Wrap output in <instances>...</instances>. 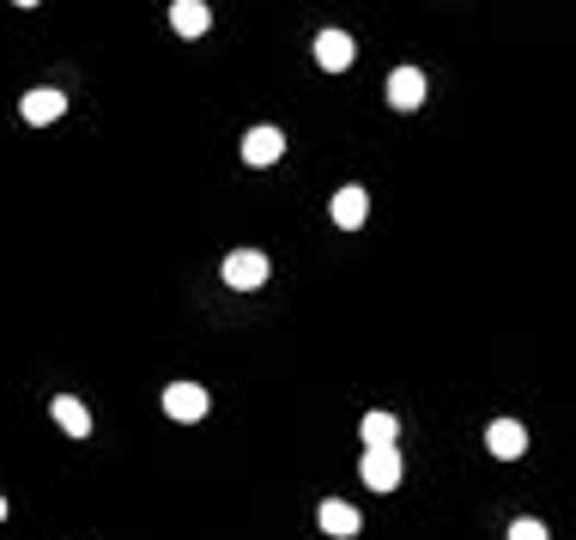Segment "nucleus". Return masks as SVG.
Returning a JSON list of instances; mask_svg holds the SVG:
<instances>
[{
	"mask_svg": "<svg viewBox=\"0 0 576 540\" xmlns=\"http://www.w3.org/2000/svg\"><path fill=\"white\" fill-rule=\"evenodd\" d=\"M0 522H7V498H0Z\"/></svg>",
	"mask_w": 576,
	"mask_h": 540,
	"instance_id": "nucleus-15",
	"label": "nucleus"
},
{
	"mask_svg": "<svg viewBox=\"0 0 576 540\" xmlns=\"http://www.w3.org/2000/svg\"><path fill=\"white\" fill-rule=\"evenodd\" d=\"M49 413H55V425H61L67 437H92V407H85L79 395H55Z\"/></svg>",
	"mask_w": 576,
	"mask_h": 540,
	"instance_id": "nucleus-11",
	"label": "nucleus"
},
{
	"mask_svg": "<svg viewBox=\"0 0 576 540\" xmlns=\"http://www.w3.org/2000/svg\"><path fill=\"white\" fill-rule=\"evenodd\" d=\"M267 274H274L267 250H231V255H224V267H219V279H224L231 291H262Z\"/></svg>",
	"mask_w": 576,
	"mask_h": 540,
	"instance_id": "nucleus-1",
	"label": "nucleus"
},
{
	"mask_svg": "<svg viewBox=\"0 0 576 540\" xmlns=\"http://www.w3.org/2000/svg\"><path fill=\"white\" fill-rule=\"evenodd\" d=\"M61 110H67V97L55 92V85H37V92L19 97V116H25L31 128H49V122H61Z\"/></svg>",
	"mask_w": 576,
	"mask_h": 540,
	"instance_id": "nucleus-8",
	"label": "nucleus"
},
{
	"mask_svg": "<svg viewBox=\"0 0 576 540\" xmlns=\"http://www.w3.org/2000/svg\"><path fill=\"white\" fill-rule=\"evenodd\" d=\"M327 219L341 225V231H358V225L370 219V195H365V188H358V183H346L341 195L327 200Z\"/></svg>",
	"mask_w": 576,
	"mask_h": 540,
	"instance_id": "nucleus-7",
	"label": "nucleus"
},
{
	"mask_svg": "<svg viewBox=\"0 0 576 540\" xmlns=\"http://www.w3.org/2000/svg\"><path fill=\"white\" fill-rule=\"evenodd\" d=\"M315 522H322V535H334V540H353L358 528H365V516H358L346 498H327L322 510H315Z\"/></svg>",
	"mask_w": 576,
	"mask_h": 540,
	"instance_id": "nucleus-10",
	"label": "nucleus"
},
{
	"mask_svg": "<svg viewBox=\"0 0 576 540\" xmlns=\"http://www.w3.org/2000/svg\"><path fill=\"white\" fill-rule=\"evenodd\" d=\"M510 540H552V535H546V522H534V516H516V522H510Z\"/></svg>",
	"mask_w": 576,
	"mask_h": 540,
	"instance_id": "nucleus-14",
	"label": "nucleus"
},
{
	"mask_svg": "<svg viewBox=\"0 0 576 540\" xmlns=\"http://www.w3.org/2000/svg\"><path fill=\"white\" fill-rule=\"evenodd\" d=\"M207 389H200V382H171V389H164V413H171L176 425H195V420H207Z\"/></svg>",
	"mask_w": 576,
	"mask_h": 540,
	"instance_id": "nucleus-3",
	"label": "nucleus"
},
{
	"mask_svg": "<svg viewBox=\"0 0 576 540\" xmlns=\"http://www.w3.org/2000/svg\"><path fill=\"white\" fill-rule=\"evenodd\" d=\"M358 432H365V449H377V444H394V437H401V420H394V413H365Z\"/></svg>",
	"mask_w": 576,
	"mask_h": 540,
	"instance_id": "nucleus-13",
	"label": "nucleus"
},
{
	"mask_svg": "<svg viewBox=\"0 0 576 540\" xmlns=\"http://www.w3.org/2000/svg\"><path fill=\"white\" fill-rule=\"evenodd\" d=\"M358 474H365V486H370V492H394V486H401V449H394V444L365 449Z\"/></svg>",
	"mask_w": 576,
	"mask_h": 540,
	"instance_id": "nucleus-2",
	"label": "nucleus"
},
{
	"mask_svg": "<svg viewBox=\"0 0 576 540\" xmlns=\"http://www.w3.org/2000/svg\"><path fill=\"white\" fill-rule=\"evenodd\" d=\"M315 67H322V73H346V67L358 61V49H353V37H346V31H315Z\"/></svg>",
	"mask_w": 576,
	"mask_h": 540,
	"instance_id": "nucleus-5",
	"label": "nucleus"
},
{
	"mask_svg": "<svg viewBox=\"0 0 576 540\" xmlns=\"http://www.w3.org/2000/svg\"><path fill=\"white\" fill-rule=\"evenodd\" d=\"M286 159V134L279 128H250L243 134V164H255V171H267V164Z\"/></svg>",
	"mask_w": 576,
	"mask_h": 540,
	"instance_id": "nucleus-6",
	"label": "nucleus"
},
{
	"mask_svg": "<svg viewBox=\"0 0 576 540\" xmlns=\"http://www.w3.org/2000/svg\"><path fill=\"white\" fill-rule=\"evenodd\" d=\"M207 25H212L207 0H171V31H176V37H200Z\"/></svg>",
	"mask_w": 576,
	"mask_h": 540,
	"instance_id": "nucleus-12",
	"label": "nucleus"
},
{
	"mask_svg": "<svg viewBox=\"0 0 576 540\" xmlns=\"http://www.w3.org/2000/svg\"><path fill=\"white\" fill-rule=\"evenodd\" d=\"M425 92H431V85H425V67H394L389 73V104L394 110H419Z\"/></svg>",
	"mask_w": 576,
	"mask_h": 540,
	"instance_id": "nucleus-9",
	"label": "nucleus"
},
{
	"mask_svg": "<svg viewBox=\"0 0 576 540\" xmlns=\"http://www.w3.org/2000/svg\"><path fill=\"white\" fill-rule=\"evenodd\" d=\"M13 7H37V0H13Z\"/></svg>",
	"mask_w": 576,
	"mask_h": 540,
	"instance_id": "nucleus-16",
	"label": "nucleus"
},
{
	"mask_svg": "<svg viewBox=\"0 0 576 540\" xmlns=\"http://www.w3.org/2000/svg\"><path fill=\"white\" fill-rule=\"evenodd\" d=\"M485 449L498 461H522L528 456V425L522 420H492L485 425Z\"/></svg>",
	"mask_w": 576,
	"mask_h": 540,
	"instance_id": "nucleus-4",
	"label": "nucleus"
}]
</instances>
